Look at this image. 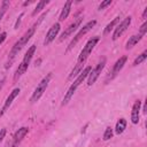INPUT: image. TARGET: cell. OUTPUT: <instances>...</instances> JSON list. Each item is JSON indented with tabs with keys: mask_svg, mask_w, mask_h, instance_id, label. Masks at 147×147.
I'll return each mask as SVG.
<instances>
[{
	"mask_svg": "<svg viewBox=\"0 0 147 147\" xmlns=\"http://www.w3.org/2000/svg\"><path fill=\"white\" fill-rule=\"evenodd\" d=\"M113 137V129L110 126H108L103 133V140H109Z\"/></svg>",
	"mask_w": 147,
	"mask_h": 147,
	"instance_id": "24",
	"label": "cell"
},
{
	"mask_svg": "<svg viewBox=\"0 0 147 147\" xmlns=\"http://www.w3.org/2000/svg\"><path fill=\"white\" fill-rule=\"evenodd\" d=\"M48 2H49V1H47V0H41V1H39V2L37 3V6H36L34 10L32 11V16H36L38 13H40V11L44 9V7H45Z\"/></svg>",
	"mask_w": 147,
	"mask_h": 147,
	"instance_id": "19",
	"label": "cell"
},
{
	"mask_svg": "<svg viewBox=\"0 0 147 147\" xmlns=\"http://www.w3.org/2000/svg\"><path fill=\"white\" fill-rule=\"evenodd\" d=\"M126 60H127V57H126V56H122V57H119V59H118V60L116 61V63L114 64L113 71H111L113 76H115V75H116L117 72H119V71L122 70V68L124 67V64H125Z\"/></svg>",
	"mask_w": 147,
	"mask_h": 147,
	"instance_id": "14",
	"label": "cell"
},
{
	"mask_svg": "<svg viewBox=\"0 0 147 147\" xmlns=\"http://www.w3.org/2000/svg\"><path fill=\"white\" fill-rule=\"evenodd\" d=\"M91 70H92V68H91V67H86L85 69H83V70L79 72V75L77 76V78L74 80V83H72V84H74L75 86H77V87H78V86L83 83V80H84V79L90 75Z\"/></svg>",
	"mask_w": 147,
	"mask_h": 147,
	"instance_id": "13",
	"label": "cell"
},
{
	"mask_svg": "<svg viewBox=\"0 0 147 147\" xmlns=\"http://www.w3.org/2000/svg\"><path fill=\"white\" fill-rule=\"evenodd\" d=\"M141 38H142V36H140V34L131 36V37L129 38L127 42H126V49H130V48H132L134 45H137V44L141 40Z\"/></svg>",
	"mask_w": 147,
	"mask_h": 147,
	"instance_id": "17",
	"label": "cell"
},
{
	"mask_svg": "<svg viewBox=\"0 0 147 147\" xmlns=\"http://www.w3.org/2000/svg\"><path fill=\"white\" fill-rule=\"evenodd\" d=\"M146 59H147V51H144V52H142L140 55H138V57L134 60L133 65H138V64H140V63L144 62Z\"/></svg>",
	"mask_w": 147,
	"mask_h": 147,
	"instance_id": "22",
	"label": "cell"
},
{
	"mask_svg": "<svg viewBox=\"0 0 147 147\" xmlns=\"http://www.w3.org/2000/svg\"><path fill=\"white\" fill-rule=\"evenodd\" d=\"M60 29H61L60 23H55V24L52 25V28H51V29L48 30V32L46 33V37H45V40H44V45H45V46L48 45V44H51V42L55 39V37L57 36Z\"/></svg>",
	"mask_w": 147,
	"mask_h": 147,
	"instance_id": "9",
	"label": "cell"
},
{
	"mask_svg": "<svg viewBox=\"0 0 147 147\" xmlns=\"http://www.w3.org/2000/svg\"><path fill=\"white\" fill-rule=\"evenodd\" d=\"M5 136H6V129H1L0 130V142L3 140Z\"/></svg>",
	"mask_w": 147,
	"mask_h": 147,
	"instance_id": "29",
	"label": "cell"
},
{
	"mask_svg": "<svg viewBox=\"0 0 147 147\" xmlns=\"http://www.w3.org/2000/svg\"><path fill=\"white\" fill-rule=\"evenodd\" d=\"M83 22V17H79V18H77L76 21H74L67 29H65V31L61 34V37H60V39H59V41H62V40H64L65 38H68L69 36H71L76 30H77V28L80 25V23Z\"/></svg>",
	"mask_w": 147,
	"mask_h": 147,
	"instance_id": "8",
	"label": "cell"
},
{
	"mask_svg": "<svg viewBox=\"0 0 147 147\" xmlns=\"http://www.w3.org/2000/svg\"><path fill=\"white\" fill-rule=\"evenodd\" d=\"M6 37H7V33H6V32H1V33H0V45L5 41Z\"/></svg>",
	"mask_w": 147,
	"mask_h": 147,
	"instance_id": "28",
	"label": "cell"
},
{
	"mask_svg": "<svg viewBox=\"0 0 147 147\" xmlns=\"http://www.w3.org/2000/svg\"><path fill=\"white\" fill-rule=\"evenodd\" d=\"M105 64H106V59L103 57V59L96 64V67L90 72V75H88V79H87V85H88V86H91V85H93V84L95 83V80H96L98 77L100 76L102 69L105 68Z\"/></svg>",
	"mask_w": 147,
	"mask_h": 147,
	"instance_id": "6",
	"label": "cell"
},
{
	"mask_svg": "<svg viewBox=\"0 0 147 147\" xmlns=\"http://www.w3.org/2000/svg\"><path fill=\"white\" fill-rule=\"evenodd\" d=\"M98 41H99V37H93V38H91V39L86 42V45L84 46V48L82 49V52H80V54H79V56H78L77 64H83V63L86 61V59H87L88 55L92 53V51H93V48H94V46L96 45Z\"/></svg>",
	"mask_w": 147,
	"mask_h": 147,
	"instance_id": "3",
	"label": "cell"
},
{
	"mask_svg": "<svg viewBox=\"0 0 147 147\" xmlns=\"http://www.w3.org/2000/svg\"><path fill=\"white\" fill-rule=\"evenodd\" d=\"M110 3H111V0H106V1H102V2L99 5L98 9H99V10H102V9H105L107 6H109Z\"/></svg>",
	"mask_w": 147,
	"mask_h": 147,
	"instance_id": "25",
	"label": "cell"
},
{
	"mask_svg": "<svg viewBox=\"0 0 147 147\" xmlns=\"http://www.w3.org/2000/svg\"><path fill=\"white\" fill-rule=\"evenodd\" d=\"M46 14H47V11L44 13V14L39 17L38 22H36V23H34V24H33V25H32V26H31V28H30V29H29V30H28V31H26V32H25V33H24V34L16 41V42H15V45H14L13 48H11V51L9 52V63H11V62L14 61V59H15V56L18 54V52H20V51L28 44V41L31 39V37L33 36V33H34V31H36V28H37L38 24L42 21V18L46 16ZM9 63H8V64H9ZM8 64L6 65V68H8ZM9 65H10V64H9Z\"/></svg>",
	"mask_w": 147,
	"mask_h": 147,
	"instance_id": "1",
	"label": "cell"
},
{
	"mask_svg": "<svg viewBox=\"0 0 147 147\" xmlns=\"http://www.w3.org/2000/svg\"><path fill=\"white\" fill-rule=\"evenodd\" d=\"M71 5H72V2H71L70 0L64 3V6H63V8H62V10H61L60 17H59L60 21H64V20L68 17V15H69V13H70V9H71Z\"/></svg>",
	"mask_w": 147,
	"mask_h": 147,
	"instance_id": "15",
	"label": "cell"
},
{
	"mask_svg": "<svg viewBox=\"0 0 147 147\" xmlns=\"http://www.w3.org/2000/svg\"><path fill=\"white\" fill-rule=\"evenodd\" d=\"M82 70H83V64H77V65L74 68V70L71 71V74L69 75V79H72V78H75V77H77Z\"/></svg>",
	"mask_w": 147,
	"mask_h": 147,
	"instance_id": "21",
	"label": "cell"
},
{
	"mask_svg": "<svg viewBox=\"0 0 147 147\" xmlns=\"http://www.w3.org/2000/svg\"><path fill=\"white\" fill-rule=\"evenodd\" d=\"M146 16H147V8H145V10H144V14H142V20H146Z\"/></svg>",
	"mask_w": 147,
	"mask_h": 147,
	"instance_id": "30",
	"label": "cell"
},
{
	"mask_svg": "<svg viewBox=\"0 0 147 147\" xmlns=\"http://www.w3.org/2000/svg\"><path fill=\"white\" fill-rule=\"evenodd\" d=\"M20 88H14L10 93H9V95H8V98H7V100L5 101V105H3V107H2V109H1V111H0V117L8 110V108L10 107V105H11V102H13V100L20 94Z\"/></svg>",
	"mask_w": 147,
	"mask_h": 147,
	"instance_id": "10",
	"label": "cell"
},
{
	"mask_svg": "<svg viewBox=\"0 0 147 147\" xmlns=\"http://www.w3.org/2000/svg\"><path fill=\"white\" fill-rule=\"evenodd\" d=\"M51 77H52V74H48L46 77H44L42 79H41V82L37 85V87H36V90H34V92H33V94H32V96H31V102H36V101H38L39 99H40V96L44 94V92L46 91V88H47V86H48V83H49V80H51Z\"/></svg>",
	"mask_w": 147,
	"mask_h": 147,
	"instance_id": "5",
	"label": "cell"
},
{
	"mask_svg": "<svg viewBox=\"0 0 147 147\" xmlns=\"http://www.w3.org/2000/svg\"><path fill=\"white\" fill-rule=\"evenodd\" d=\"M76 90H77V86H75L74 84H71V86L69 87L68 92L65 93V95H64V98H63V101H62V106L67 105V103H68V102L71 100V98L74 96V94H75Z\"/></svg>",
	"mask_w": 147,
	"mask_h": 147,
	"instance_id": "16",
	"label": "cell"
},
{
	"mask_svg": "<svg viewBox=\"0 0 147 147\" xmlns=\"http://www.w3.org/2000/svg\"><path fill=\"white\" fill-rule=\"evenodd\" d=\"M34 52H36V46H34V45H32V46L28 49V52L25 53V55H24V57H23L22 62L20 63L18 68L16 69L15 75H14V80H17V79L23 75V74H25V71H26V70H28V68H29V64H30V62H31V59H32V56H33Z\"/></svg>",
	"mask_w": 147,
	"mask_h": 147,
	"instance_id": "2",
	"label": "cell"
},
{
	"mask_svg": "<svg viewBox=\"0 0 147 147\" xmlns=\"http://www.w3.org/2000/svg\"><path fill=\"white\" fill-rule=\"evenodd\" d=\"M28 132H29V129L28 127H25V126H23V127H21V129H18V131H16V133L14 134V138H13V145H11V147H16L22 140H23V138L28 134Z\"/></svg>",
	"mask_w": 147,
	"mask_h": 147,
	"instance_id": "11",
	"label": "cell"
},
{
	"mask_svg": "<svg viewBox=\"0 0 147 147\" xmlns=\"http://www.w3.org/2000/svg\"><path fill=\"white\" fill-rule=\"evenodd\" d=\"M140 107H141V101L137 100L132 107V111H131V122L133 124H138L139 122V116H140Z\"/></svg>",
	"mask_w": 147,
	"mask_h": 147,
	"instance_id": "12",
	"label": "cell"
},
{
	"mask_svg": "<svg viewBox=\"0 0 147 147\" xmlns=\"http://www.w3.org/2000/svg\"><path fill=\"white\" fill-rule=\"evenodd\" d=\"M126 129V121L124 118H119L116 123V126H115V132L117 134H121L124 132V130Z\"/></svg>",
	"mask_w": 147,
	"mask_h": 147,
	"instance_id": "18",
	"label": "cell"
},
{
	"mask_svg": "<svg viewBox=\"0 0 147 147\" xmlns=\"http://www.w3.org/2000/svg\"><path fill=\"white\" fill-rule=\"evenodd\" d=\"M23 15H24V13H21V14H20V16H18V18H17V21H16V23H15V29L18 28V25H20V23H21V20H22V17H23Z\"/></svg>",
	"mask_w": 147,
	"mask_h": 147,
	"instance_id": "27",
	"label": "cell"
},
{
	"mask_svg": "<svg viewBox=\"0 0 147 147\" xmlns=\"http://www.w3.org/2000/svg\"><path fill=\"white\" fill-rule=\"evenodd\" d=\"M118 22H119V17H115V18H114L109 24H107V26H106V28H105V30H103V34H105V36H106V34H108V33L114 29V26H115Z\"/></svg>",
	"mask_w": 147,
	"mask_h": 147,
	"instance_id": "20",
	"label": "cell"
},
{
	"mask_svg": "<svg viewBox=\"0 0 147 147\" xmlns=\"http://www.w3.org/2000/svg\"><path fill=\"white\" fill-rule=\"evenodd\" d=\"M31 2H32V1H25V2L23 3V5H24V6H28V5H30Z\"/></svg>",
	"mask_w": 147,
	"mask_h": 147,
	"instance_id": "31",
	"label": "cell"
},
{
	"mask_svg": "<svg viewBox=\"0 0 147 147\" xmlns=\"http://www.w3.org/2000/svg\"><path fill=\"white\" fill-rule=\"evenodd\" d=\"M8 7H9V1H7V0L2 1L1 7H0V21L2 20V17H3V15H5L6 10L8 9Z\"/></svg>",
	"mask_w": 147,
	"mask_h": 147,
	"instance_id": "23",
	"label": "cell"
},
{
	"mask_svg": "<svg viewBox=\"0 0 147 147\" xmlns=\"http://www.w3.org/2000/svg\"><path fill=\"white\" fill-rule=\"evenodd\" d=\"M146 30H147V23L145 22V23L140 26V33H139V34H140V36H144V34L146 33Z\"/></svg>",
	"mask_w": 147,
	"mask_h": 147,
	"instance_id": "26",
	"label": "cell"
},
{
	"mask_svg": "<svg viewBox=\"0 0 147 147\" xmlns=\"http://www.w3.org/2000/svg\"><path fill=\"white\" fill-rule=\"evenodd\" d=\"M130 24H131V16H127V17H125V18L119 23V25L116 26V29H115V31H114V34H113V40H117V39L123 34V32L129 28Z\"/></svg>",
	"mask_w": 147,
	"mask_h": 147,
	"instance_id": "7",
	"label": "cell"
},
{
	"mask_svg": "<svg viewBox=\"0 0 147 147\" xmlns=\"http://www.w3.org/2000/svg\"><path fill=\"white\" fill-rule=\"evenodd\" d=\"M95 24H96V21H95V20H92V21L87 22V23L79 30V32L74 37V39L70 41V44H69V46H68V48H67V52H69V51H70V49H71V48H72V47H74V46H75V45H76V44H77V42H78V41H79V40H80V39H82V38H83V37H84V36H85V34H86V33L94 26V25H95Z\"/></svg>",
	"mask_w": 147,
	"mask_h": 147,
	"instance_id": "4",
	"label": "cell"
}]
</instances>
